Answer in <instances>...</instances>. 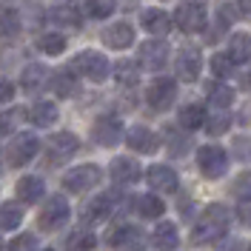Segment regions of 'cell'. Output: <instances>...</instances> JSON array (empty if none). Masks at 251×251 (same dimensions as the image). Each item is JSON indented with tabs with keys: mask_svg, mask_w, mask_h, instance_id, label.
Here are the masks:
<instances>
[{
	"mask_svg": "<svg viewBox=\"0 0 251 251\" xmlns=\"http://www.w3.org/2000/svg\"><path fill=\"white\" fill-rule=\"evenodd\" d=\"M188 146H191V143H188V137H183V134H177L174 128H169V149H172V154H174V157L186 154Z\"/></svg>",
	"mask_w": 251,
	"mask_h": 251,
	"instance_id": "60d3db41",
	"label": "cell"
},
{
	"mask_svg": "<svg viewBox=\"0 0 251 251\" xmlns=\"http://www.w3.org/2000/svg\"><path fill=\"white\" fill-rule=\"evenodd\" d=\"M109 174H111V180H114L117 186H131V183L140 180V163L131 160V157H114Z\"/></svg>",
	"mask_w": 251,
	"mask_h": 251,
	"instance_id": "e0dca14e",
	"label": "cell"
},
{
	"mask_svg": "<svg viewBox=\"0 0 251 251\" xmlns=\"http://www.w3.org/2000/svg\"><path fill=\"white\" fill-rule=\"evenodd\" d=\"M29 117L34 126H40V128H49V126L57 123V106L51 103V100H37L34 106L29 109Z\"/></svg>",
	"mask_w": 251,
	"mask_h": 251,
	"instance_id": "484cf974",
	"label": "cell"
},
{
	"mask_svg": "<svg viewBox=\"0 0 251 251\" xmlns=\"http://www.w3.org/2000/svg\"><path fill=\"white\" fill-rule=\"evenodd\" d=\"M37 49L49 54V57H54V54H63L66 51V37L63 34H40L37 37Z\"/></svg>",
	"mask_w": 251,
	"mask_h": 251,
	"instance_id": "e575fe53",
	"label": "cell"
},
{
	"mask_svg": "<svg viewBox=\"0 0 251 251\" xmlns=\"http://www.w3.org/2000/svg\"><path fill=\"white\" fill-rule=\"evenodd\" d=\"M51 89H54V94L57 97H75L80 89V83H77V72L69 66V69H60L54 77H51Z\"/></svg>",
	"mask_w": 251,
	"mask_h": 251,
	"instance_id": "d4e9b609",
	"label": "cell"
},
{
	"mask_svg": "<svg viewBox=\"0 0 251 251\" xmlns=\"http://www.w3.org/2000/svg\"><path fill=\"white\" fill-rule=\"evenodd\" d=\"M137 63L146 72H160L169 63V43L166 40H146L137 51Z\"/></svg>",
	"mask_w": 251,
	"mask_h": 251,
	"instance_id": "8fae6325",
	"label": "cell"
},
{
	"mask_svg": "<svg viewBox=\"0 0 251 251\" xmlns=\"http://www.w3.org/2000/svg\"><path fill=\"white\" fill-rule=\"evenodd\" d=\"M49 20L54 26H63V29H80L83 23V9H80L75 0H57L51 9H49Z\"/></svg>",
	"mask_w": 251,
	"mask_h": 251,
	"instance_id": "4fadbf2b",
	"label": "cell"
},
{
	"mask_svg": "<svg viewBox=\"0 0 251 251\" xmlns=\"http://www.w3.org/2000/svg\"><path fill=\"white\" fill-rule=\"evenodd\" d=\"M228 223H231V211L223 203H211L205 208L200 220L194 223L191 228V243L194 246H205V243H214L228 231Z\"/></svg>",
	"mask_w": 251,
	"mask_h": 251,
	"instance_id": "6da1fadb",
	"label": "cell"
},
{
	"mask_svg": "<svg viewBox=\"0 0 251 251\" xmlns=\"http://www.w3.org/2000/svg\"><path fill=\"white\" fill-rule=\"evenodd\" d=\"M126 146L131 151H137V154H154L157 149H160V137L149 126H131L126 131Z\"/></svg>",
	"mask_w": 251,
	"mask_h": 251,
	"instance_id": "9a60e30c",
	"label": "cell"
},
{
	"mask_svg": "<svg viewBox=\"0 0 251 251\" xmlns=\"http://www.w3.org/2000/svg\"><path fill=\"white\" fill-rule=\"evenodd\" d=\"M240 86H243L246 92H251V72H246V75L240 77Z\"/></svg>",
	"mask_w": 251,
	"mask_h": 251,
	"instance_id": "f6af8a7d",
	"label": "cell"
},
{
	"mask_svg": "<svg viewBox=\"0 0 251 251\" xmlns=\"http://www.w3.org/2000/svg\"><path fill=\"white\" fill-rule=\"evenodd\" d=\"M77 149H80V140L72 131H57L46 143V166H60V163H66Z\"/></svg>",
	"mask_w": 251,
	"mask_h": 251,
	"instance_id": "9c48e42d",
	"label": "cell"
},
{
	"mask_svg": "<svg viewBox=\"0 0 251 251\" xmlns=\"http://www.w3.org/2000/svg\"><path fill=\"white\" fill-rule=\"evenodd\" d=\"M46 251H51V249H46Z\"/></svg>",
	"mask_w": 251,
	"mask_h": 251,
	"instance_id": "681fc988",
	"label": "cell"
},
{
	"mask_svg": "<svg viewBox=\"0 0 251 251\" xmlns=\"http://www.w3.org/2000/svg\"><path fill=\"white\" fill-rule=\"evenodd\" d=\"M146 180H149V186L154 191H163V194H174L177 186H180V177H177V172L172 166H151Z\"/></svg>",
	"mask_w": 251,
	"mask_h": 251,
	"instance_id": "ac0fdd59",
	"label": "cell"
},
{
	"mask_svg": "<svg viewBox=\"0 0 251 251\" xmlns=\"http://www.w3.org/2000/svg\"><path fill=\"white\" fill-rule=\"evenodd\" d=\"M228 126H231V117H228V111H220L214 109V114H205V128H208V134H226L228 131Z\"/></svg>",
	"mask_w": 251,
	"mask_h": 251,
	"instance_id": "d590c367",
	"label": "cell"
},
{
	"mask_svg": "<svg viewBox=\"0 0 251 251\" xmlns=\"http://www.w3.org/2000/svg\"><path fill=\"white\" fill-rule=\"evenodd\" d=\"M146 237L137 226H117L109 234V249L111 251H143Z\"/></svg>",
	"mask_w": 251,
	"mask_h": 251,
	"instance_id": "7c38bea8",
	"label": "cell"
},
{
	"mask_svg": "<svg viewBox=\"0 0 251 251\" xmlns=\"http://www.w3.org/2000/svg\"><path fill=\"white\" fill-rule=\"evenodd\" d=\"M231 197L240 203H249L251 200V172H240L231 183Z\"/></svg>",
	"mask_w": 251,
	"mask_h": 251,
	"instance_id": "74e56055",
	"label": "cell"
},
{
	"mask_svg": "<svg viewBox=\"0 0 251 251\" xmlns=\"http://www.w3.org/2000/svg\"><path fill=\"white\" fill-rule=\"evenodd\" d=\"M180 126L186 128V131H197V128H203L205 126V109L200 106V103H188V106H183L180 109Z\"/></svg>",
	"mask_w": 251,
	"mask_h": 251,
	"instance_id": "f1b7e54d",
	"label": "cell"
},
{
	"mask_svg": "<svg viewBox=\"0 0 251 251\" xmlns=\"http://www.w3.org/2000/svg\"><path fill=\"white\" fill-rule=\"evenodd\" d=\"M228 57L231 63H251V37L237 31L228 37Z\"/></svg>",
	"mask_w": 251,
	"mask_h": 251,
	"instance_id": "4316f807",
	"label": "cell"
},
{
	"mask_svg": "<svg viewBox=\"0 0 251 251\" xmlns=\"http://www.w3.org/2000/svg\"><path fill=\"white\" fill-rule=\"evenodd\" d=\"M103 43L109 49H128L134 43V29L128 23H114L103 31Z\"/></svg>",
	"mask_w": 251,
	"mask_h": 251,
	"instance_id": "603a6c76",
	"label": "cell"
},
{
	"mask_svg": "<svg viewBox=\"0 0 251 251\" xmlns=\"http://www.w3.org/2000/svg\"><path fill=\"white\" fill-rule=\"evenodd\" d=\"M69 203H66V197L63 194H54V197H49L46 205L40 208V214H37V228L40 231H60L63 226L69 223Z\"/></svg>",
	"mask_w": 251,
	"mask_h": 251,
	"instance_id": "277c9868",
	"label": "cell"
},
{
	"mask_svg": "<svg viewBox=\"0 0 251 251\" xmlns=\"http://www.w3.org/2000/svg\"><path fill=\"white\" fill-rule=\"evenodd\" d=\"M26 114H29V111L20 109V106L3 111V114H0V134H12V131H17V126L26 120Z\"/></svg>",
	"mask_w": 251,
	"mask_h": 251,
	"instance_id": "8d00e7d4",
	"label": "cell"
},
{
	"mask_svg": "<svg viewBox=\"0 0 251 251\" xmlns=\"http://www.w3.org/2000/svg\"><path fill=\"white\" fill-rule=\"evenodd\" d=\"M15 97V83L6 77H0V103H9Z\"/></svg>",
	"mask_w": 251,
	"mask_h": 251,
	"instance_id": "7bdbcfd3",
	"label": "cell"
},
{
	"mask_svg": "<svg viewBox=\"0 0 251 251\" xmlns=\"http://www.w3.org/2000/svg\"><path fill=\"white\" fill-rule=\"evenodd\" d=\"M37 151H40V140H37L31 131H20L15 140L9 143V149H6V160H9V166L20 169V166H29Z\"/></svg>",
	"mask_w": 251,
	"mask_h": 251,
	"instance_id": "8992f818",
	"label": "cell"
},
{
	"mask_svg": "<svg viewBox=\"0 0 251 251\" xmlns=\"http://www.w3.org/2000/svg\"><path fill=\"white\" fill-rule=\"evenodd\" d=\"M97 246V237L89 231V228H75L69 240H66V249L69 251H92Z\"/></svg>",
	"mask_w": 251,
	"mask_h": 251,
	"instance_id": "d6a6232c",
	"label": "cell"
},
{
	"mask_svg": "<svg viewBox=\"0 0 251 251\" xmlns=\"http://www.w3.org/2000/svg\"><path fill=\"white\" fill-rule=\"evenodd\" d=\"M237 217H240V223H243V226H249V228H251V200H249V203H240V205H237Z\"/></svg>",
	"mask_w": 251,
	"mask_h": 251,
	"instance_id": "ee69618b",
	"label": "cell"
},
{
	"mask_svg": "<svg viewBox=\"0 0 251 251\" xmlns=\"http://www.w3.org/2000/svg\"><path fill=\"white\" fill-rule=\"evenodd\" d=\"M172 20L177 23V29L180 31H186V34H197V31L205 29V23H208V12H205L203 3H197V0H186V3L177 6V12L172 15Z\"/></svg>",
	"mask_w": 251,
	"mask_h": 251,
	"instance_id": "3957f363",
	"label": "cell"
},
{
	"mask_svg": "<svg viewBox=\"0 0 251 251\" xmlns=\"http://www.w3.org/2000/svg\"><path fill=\"white\" fill-rule=\"evenodd\" d=\"M217 251H249V246H246L243 240L231 237V240H223V243L217 246Z\"/></svg>",
	"mask_w": 251,
	"mask_h": 251,
	"instance_id": "b9f144b4",
	"label": "cell"
},
{
	"mask_svg": "<svg viewBox=\"0 0 251 251\" xmlns=\"http://www.w3.org/2000/svg\"><path fill=\"white\" fill-rule=\"evenodd\" d=\"M43 191H46V186H43V180H40L37 174H26V177L17 180V200H20V203H26V205L40 203Z\"/></svg>",
	"mask_w": 251,
	"mask_h": 251,
	"instance_id": "ffe728a7",
	"label": "cell"
},
{
	"mask_svg": "<svg viewBox=\"0 0 251 251\" xmlns=\"http://www.w3.org/2000/svg\"><path fill=\"white\" fill-rule=\"evenodd\" d=\"M114 208H117V197L114 194H97L94 200H89L86 203V208H83V220L86 223H100V220H109L111 214H114Z\"/></svg>",
	"mask_w": 251,
	"mask_h": 251,
	"instance_id": "2e32d148",
	"label": "cell"
},
{
	"mask_svg": "<svg viewBox=\"0 0 251 251\" xmlns=\"http://www.w3.org/2000/svg\"><path fill=\"white\" fill-rule=\"evenodd\" d=\"M140 26L149 31V34H154V37H163V34H169V29H172V17L166 15L163 9H143Z\"/></svg>",
	"mask_w": 251,
	"mask_h": 251,
	"instance_id": "44dd1931",
	"label": "cell"
},
{
	"mask_svg": "<svg viewBox=\"0 0 251 251\" xmlns=\"http://www.w3.org/2000/svg\"><path fill=\"white\" fill-rule=\"evenodd\" d=\"M0 249H3V240H0Z\"/></svg>",
	"mask_w": 251,
	"mask_h": 251,
	"instance_id": "c3c4849f",
	"label": "cell"
},
{
	"mask_svg": "<svg viewBox=\"0 0 251 251\" xmlns=\"http://www.w3.org/2000/svg\"><path fill=\"white\" fill-rule=\"evenodd\" d=\"M6 9H12V0H0V12H6Z\"/></svg>",
	"mask_w": 251,
	"mask_h": 251,
	"instance_id": "7dc6e473",
	"label": "cell"
},
{
	"mask_svg": "<svg viewBox=\"0 0 251 251\" xmlns=\"http://www.w3.org/2000/svg\"><path fill=\"white\" fill-rule=\"evenodd\" d=\"M205 94H208V106L211 109H231V103H234V92H231V86H226V83H220V80H214V83H208L205 86Z\"/></svg>",
	"mask_w": 251,
	"mask_h": 251,
	"instance_id": "cb8c5ba5",
	"label": "cell"
},
{
	"mask_svg": "<svg viewBox=\"0 0 251 251\" xmlns=\"http://www.w3.org/2000/svg\"><path fill=\"white\" fill-rule=\"evenodd\" d=\"M46 86H51V75H49L46 66H40V63L26 66V72H23V77H20V89L26 94H40Z\"/></svg>",
	"mask_w": 251,
	"mask_h": 251,
	"instance_id": "d6986e66",
	"label": "cell"
},
{
	"mask_svg": "<svg viewBox=\"0 0 251 251\" xmlns=\"http://www.w3.org/2000/svg\"><path fill=\"white\" fill-rule=\"evenodd\" d=\"M114 9H117V0H86V6H83V12L92 20H106L114 15Z\"/></svg>",
	"mask_w": 251,
	"mask_h": 251,
	"instance_id": "836d02e7",
	"label": "cell"
},
{
	"mask_svg": "<svg viewBox=\"0 0 251 251\" xmlns=\"http://www.w3.org/2000/svg\"><path fill=\"white\" fill-rule=\"evenodd\" d=\"M197 169L208 180H220L223 174L228 172V154H226V149H220L214 143L211 146H203L197 151Z\"/></svg>",
	"mask_w": 251,
	"mask_h": 251,
	"instance_id": "5b68a950",
	"label": "cell"
},
{
	"mask_svg": "<svg viewBox=\"0 0 251 251\" xmlns=\"http://www.w3.org/2000/svg\"><path fill=\"white\" fill-rule=\"evenodd\" d=\"M174 69H177V77L186 80V83H194V80L200 77V69H203V57H200V51L194 46H186L177 51V57H174Z\"/></svg>",
	"mask_w": 251,
	"mask_h": 251,
	"instance_id": "5bb4252c",
	"label": "cell"
},
{
	"mask_svg": "<svg viewBox=\"0 0 251 251\" xmlns=\"http://www.w3.org/2000/svg\"><path fill=\"white\" fill-rule=\"evenodd\" d=\"M211 72H214L220 80H226V77L234 75V63H231L228 54H214V57H211Z\"/></svg>",
	"mask_w": 251,
	"mask_h": 251,
	"instance_id": "f35d334b",
	"label": "cell"
},
{
	"mask_svg": "<svg viewBox=\"0 0 251 251\" xmlns=\"http://www.w3.org/2000/svg\"><path fill=\"white\" fill-rule=\"evenodd\" d=\"M9 251H40V243L34 234H20L9 243Z\"/></svg>",
	"mask_w": 251,
	"mask_h": 251,
	"instance_id": "ab89813d",
	"label": "cell"
},
{
	"mask_svg": "<svg viewBox=\"0 0 251 251\" xmlns=\"http://www.w3.org/2000/svg\"><path fill=\"white\" fill-rule=\"evenodd\" d=\"M177 100V83L172 77H157L151 80V86L146 89V103L154 111H166L174 106Z\"/></svg>",
	"mask_w": 251,
	"mask_h": 251,
	"instance_id": "30bf717a",
	"label": "cell"
},
{
	"mask_svg": "<svg viewBox=\"0 0 251 251\" xmlns=\"http://www.w3.org/2000/svg\"><path fill=\"white\" fill-rule=\"evenodd\" d=\"M100 180H103V172L92 163H86V166H75L72 172L63 174V188L72 191V194H83V191L94 188Z\"/></svg>",
	"mask_w": 251,
	"mask_h": 251,
	"instance_id": "52a82bcc",
	"label": "cell"
},
{
	"mask_svg": "<svg viewBox=\"0 0 251 251\" xmlns=\"http://www.w3.org/2000/svg\"><path fill=\"white\" fill-rule=\"evenodd\" d=\"M151 246H154L157 251H177V246H180L177 226L169 223V220H163L154 231H151Z\"/></svg>",
	"mask_w": 251,
	"mask_h": 251,
	"instance_id": "7402d4cb",
	"label": "cell"
},
{
	"mask_svg": "<svg viewBox=\"0 0 251 251\" xmlns=\"http://www.w3.org/2000/svg\"><path fill=\"white\" fill-rule=\"evenodd\" d=\"M20 12H17L15 6L12 9H6V12H0V43H9V40H15L17 34H20Z\"/></svg>",
	"mask_w": 251,
	"mask_h": 251,
	"instance_id": "83f0119b",
	"label": "cell"
},
{
	"mask_svg": "<svg viewBox=\"0 0 251 251\" xmlns=\"http://www.w3.org/2000/svg\"><path fill=\"white\" fill-rule=\"evenodd\" d=\"M134 208H137V214L146 220H157L163 217V211H166V205L163 200L157 197V194H140L137 200H134Z\"/></svg>",
	"mask_w": 251,
	"mask_h": 251,
	"instance_id": "f546056e",
	"label": "cell"
},
{
	"mask_svg": "<svg viewBox=\"0 0 251 251\" xmlns=\"http://www.w3.org/2000/svg\"><path fill=\"white\" fill-rule=\"evenodd\" d=\"M240 12L246 17H251V0H240Z\"/></svg>",
	"mask_w": 251,
	"mask_h": 251,
	"instance_id": "bcb514c9",
	"label": "cell"
},
{
	"mask_svg": "<svg viewBox=\"0 0 251 251\" xmlns=\"http://www.w3.org/2000/svg\"><path fill=\"white\" fill-rule=\"evenodd\" d=\"M72 69L77 72L80 77L92 80V83H103V80L109 77V72H111L109 60H106V54H100V51H92V49L80 51L77 57L72 60Z\"/></svg>",
	"mask_w": 251,
	"mask_h": 251,
	"instance_id": "7a4b0ae2",
	"label": "cell"
},
{
	"mask_svg": "<svg viewBox=\"0 0 251 251\" xmlns=\"http://www.w3.org/2000/svg\"><path fill=\"white\" fill-rule=\"evenodd\" d=\"M114 80H117V86H126V89L137 86V80H140V63L117 60V66H114Z\"/></svg>",
	"mask_w": 251,
	"mask_h": 251,
	"instance_id": "4dcf8cb0",
	"label": "cell"
},
{
	"mask_svg": "<svg viewBox=\"0 0 251 251\" xmlns=\"http://www.w3.org/2000/svg\"><path fill=\"white\" fill-rule=\"evenodd\" d=\"M23 223V208L17 203H3L0 205V231H15Z\"/></svg>",
	"mask_w": 251,
	"mask_h": 251,
	"instance_id": "1f68e13d",
	"label": "cell"
},
{
	"mask_svg": "<svg viewBox=\"0 0 251 251\" xmlns=\"http://www.w3.org/2000/svg\"><path fill=\"white\" fill-rule=\"evenodd\" d=\"M123 120L117 117V114H103V117H97L92 126V137L97 146H103V149H111V146H117V143L123 140Z\"/></svg>",
	"mask_w": 251,
	"mask_h": 251,
	"instance_id": "ba28073f",
	"label": "cell"
}]
</instances>
